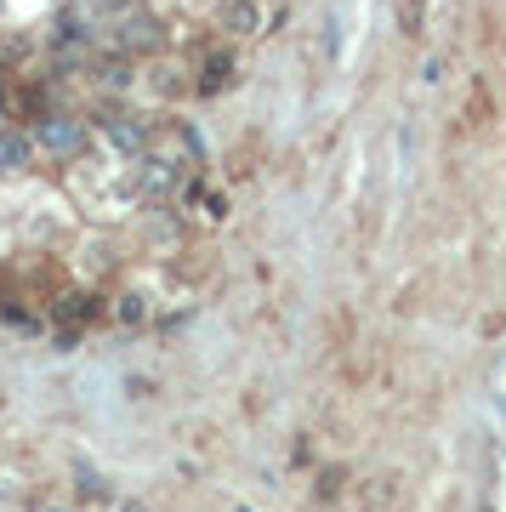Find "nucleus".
I'll list each match as a JSON object with an SVG mask.
<instances>
[{
  "label": "nucleus",
  "instance_id": "obj_1",
  "mask_svg": "<svg viewBox=\"0 0 506 512\" xmlns=\"http://www.w3.org/2000/svg\"><path fill=\"white\" fill-rule=\"evenodd\" d=\"M0 165H6V171L29 165V137H12V131H0Z\"/></svg>",
  "mask_w": 506,
  "mask_h": 512
}]
</instances>
